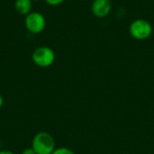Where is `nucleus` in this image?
Masks as SVG:
<instances>
[{
    "instance_id": "nucleus-1",
    "label": "nucleus",
    "mask_w": 154,
    "mask_h": 154,
    "mask_svg": "<svg viewBox=\"0 0 154 154\" xmlns=\"http://www.w3.org/2000/svg\"><path fill=\"white\" fill-rule=\"evenodd\" d=\"M32 148L36 154H51L56 149L55 140L51 134L39 132L32 141Z\"/></svg>"
},
{
    "instance_id": "nucleus-2",
    "label": "nucleus",
    "mask_w": 154,
    "mask_h": 154,
    "mask_svg": "<svg viewBox=\"0 0 154 154\" xmlns=\"http://www.w3.org/2000/svg\"><path fill=\"white\" fill-rule=\"evenodd\" d=\"M153 29L151 23L145 19H135L129 26L130 35L137 41H144L151 37Z\"/></svg>"
},
{
    "instance_id": "nucleus-3",
    "label": "nucleus",
    "mask_w": 154,
    "mask_h": 154,
    "mask_svg": "<svg viewBox=\"0 0 154 154\" xmlns=\"http://www.w3.org/2000/svg\"><path fill=\"white\" fill-rule=\"evenodd\" d=\"M55 52L48 46L36 48L32 54V62L40 68H49L55 61Z\"/></svg>"
},
{
    "instance_id": "nucleus-4",
    "label": "nucleus",
    "mask_w": 154,
    "mask_h": 154,
    "mask_svg": "<svg viewBox=\"0 0 154 154\" xmlns=\"http://www.w3.org/2000/svg\"><path fill=\"white\" fill-rule=\"evenodd\" d=\"M24 17V26L30 33L39 34L44 31L46 27V19L42 13L32 11Z\"/></svg>"
},
{
    "instance_id": "nucleus-5",
    "label": "nucleus",
    "mask_w": 154,
    "mask_h": 154,
    "mask_svg": "<svg viewBox=\"0 0 154 154\" xmlns=\"http://www.w3.org/2000/svg\"><path fill=\"white\" fill-rule=\"evenodd\" d=\"M112 9L111 0H93L91 5L92 14L97 18L106 17Z\"/></svg>"
},
{
    "instance_id": "nucleus-6",
    "label": "nucleus",
    "mask_w": 154,
    "mask_h": 154,
    "mask_svg": "<svg viewBox=\"0 0 154 154\" xmlns=\"http://www.w3.org/2000/svg\"><path fill=\"white\" fill-rule=\"evenodd\" d=\"M32 0H15L14 9L20 15L26 16L29 13L32 12Z\"/></svg>"
},
{
    "instance_id": "nucleus-7",
    "label": "nucleus",
    "mask_w": 154,
    "mask_h": 154,
    "mask_svg": "<svg viewBox=\"0 0 154 154\" xmlns=\"http://www.w3.org/2000/svg\"><path fill=\"white\" fill-rule=\"evenodd\" d=\"M51 154H75V152L67 147H60L56 148L55 151Z\"/></svg>"
},
{
    "instance_id": "nucleus-8",
    "label": "nucleus",
    "mask_w": 154,
    "mask_h": 154,
    "mask_svg": "<svg viewBox=\"0 0 154 154\" xmlns=\"http://www.w3.org/2000/svg\"><path fill=\"white\" fill-rule=\"evenodd\" d=\"M46 4L51 6H57L60 4H62L65 0H44Z\"/></svg>"
},
{
    "instance_id": "nucleus-9",
    "label": "nucleus",
    "mask_w": 154,
    "mask_h": 154,
    "mask_svg": "<svg viewBox=\"0 0 154 154\" xmlns=\"http://www.w3.org/2000/svg\"><path fill=\"white\" fill-rule=\"evenodd\" d=\"M22 154H36V153H35L34 150H33L32 147H30V148H26L25 150H23V153Z\"/></svg>"
},
{
    "instance_id": "nucleus-10",
    "label": "nucleus",
    "mask_w": 154,
    "mask_h": 154,
    "mask_svg": "<svg viewBox=\"0 0 154 154\" xmlns=\"http://www.w3.org/2000/svg\"><path fill=\"white\" fill-rule=\"evenodd\" d=\"M0 154H14V152H12L11 151H8V150H2V151H0Z\"/></svg>"
},
{
    "instance_id": "nucleus-11",
    "label": "nucleus",
    "mask_w": 154,
    "mask_h": 154,
    "mask_svg": "<svg viewBox=\"0 0 154 154\" xmlns=\"http://www.w3.org/2000/svg\"><path fill=\"white\" fill-rule=\"evenodd\" d=\"M3 104H4V98H3L2 95L0 94V108L3 106Z\"/></svg>"
},
{
    "instance_id": "nucleus-12",
    "label": "nucleus",
    "mask_w": 154,
    "mask_h": 154,
    "mask_svg": "<svg viewBox=\"0 0 154 154\" xmlns=\"http://www.w3.org/2000/svg\"><path fill=\"white\" fill-rule=\"evenodd\" d=\"M32 1H38V0H32Z\"/></svg>"
}]
</instances>
